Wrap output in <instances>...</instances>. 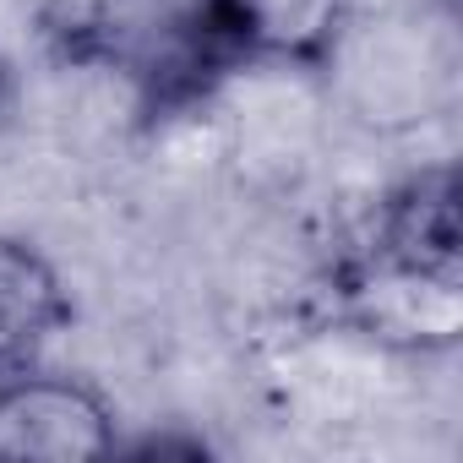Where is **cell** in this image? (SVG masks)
I'll return each mask as SVG.
<instances>
[{
  "label": "cell",
  "instance_id": "cell-7",
  "mask_svg": "<svg viewBox=\"0 0 463 463\" xmlns=\"http://www.w3.org/2000/svg\"><path fill=\"white\" fill-rule=\"evenodd\" d=\"M6 109H12V61L0 55V120H6Z\"/></svg>",
  "mask_w": 463,
  "mask_h": 463
},
{
  "label": "cell",
  "instance_id": "cell-6",
  "mask_svg": "<svg viewBox=\"0 0 463 463\" xmlns=\"http://www.w3.org/2000/svg\"><path fill=\"white\" fill-rule=\"evenodd\" d=\"M66 317L71 295L55 262L17 235H0V376L33 365L39 349L66 327Z\"/></svg>",
  "mask_w": 463,
  "mask_h": 463
},
{
  "label": "cell",
  "instance_id": "cell-5",
  "mask_svg": "<svg viewBox=\"0 0 463 463\" xmlns=\"http://www.w3.org/2000/svg\"><path fill=\"white\" fill-rule=\"evenodd\" d=\"M365 251L403 262L414 273L463 279V223H458V175L452 164H430L409 180H398L371 223Z\"/></svg>",
  "mask_w": 463,
  "mask_h": 463
},
{
  "label": "cell",
  "instance_id": "cell-3",
  "mask_svg": "<svg viewBox=\"0 0 463 463\" xmlns=\"http://www.w3.org/2000/svg\"><path fill=\"white\" fill-rule=\"evenodd\" d=\"M338 306L344 317L392 349H452L463 333V300H458V279H436V273H414L403 262H387L376 251H360L344 279H338Z\"/></svg>",
  "mask_w": 463,
  "mask_h": 463
},
{
  "label": "cell",
  "instance_id": "cell-1",
  "mask_svg": "<svg viewBox=\"0 0 463 463\" xmlns=\"http://www.w3.org/2000/svg\"><path fill=\"white\" fill-rule=\"evenodd\" d=\"M33 23L61 61L120 71L153 93L180 88L202 61H223L196 0H33Z\"/></svg>",
  "mask_w": 463,
  "mask_h": 463
},
{
  "label": "cell",
  "instance_id": "cell-4",
  "mask_svg": "<svg viewBox=\"0 0 463 463\" xmlns=\"http://www.w3.org/2000/svg\"><path fill=\"white\" fill-rule=\"evenodd\" d=\"M196 12L223 61L327 66L349 33L354 0H196Z\"/></svg>",
  "mask_w": 463,
  "mask_h": 463
},
{
  "label": "cell",
  "instance_id": "cell-2",
  "mask_svg": "<svg viewBox=\"0 0 463 463\" xmlns=\"http://www.w3.org/2000/svg\"><path fill=\"white\" fill-rule=\"evenodd\" d=\"M109 452H120V425L99 387L39 365L0 376V458L6 463H93Z\"/></svg>",
  "mask_w": 463,
  "mask_h": 463
}]
</instances>
